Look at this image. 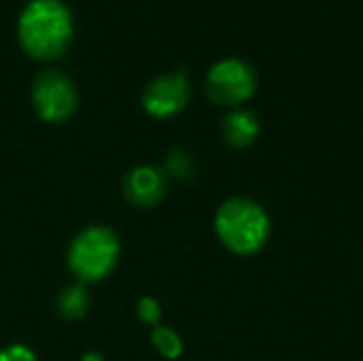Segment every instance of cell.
Wrapping results in <instances>:
<instances>
[{
    "label": "cell",
    "mask_w": 363,
    "mask_h": 361,
    "mask_svg": "<svg viewBox=\"0 0 363 361\" xmlns=\"http://www.w3.org/2000/svg\"><path fill=\"white\" fill-rule=\"evenodd\" d=\"M189 96H191V89H189L185 74L168 72L149 81L147 87L143 89L140 100H143L145 111L151 117L164 119V117H172L181 113L187 106Z\"/></svg>",
    "instance_id": "8992f818"
},
{
    "label": "cell",
    "mask_w": 363,
    "mask_h": 361,
    "mask_svg": "<svg viewBox=\"0 0 363 361\" xmlns=\"http://www.w3.org/2000/svg\"><path fill=\"white\" fill-rule=\"evenodd\" d=\"M215 230L219 240L236 255L257 253L270 236L266 211L249 198H232L217 211Z\"/></svg>",
    "instance_id": "7a4b0ae2"
},
{
    "label": "cell",
    "mask_w": 363,
    "mask_h": 361,
    "mask_svg": "<svg viewBox=\"0 0 363 361\" xmlns=\"http://www.w3.org/2000/svg\"><path fill=\"white\" fill-rule=\"evenodd\" d=\"M255 70L238 57L217 62L206 77V94L215 104L238 106L255 91Z\"/></svg>",
    "instance_id": "5b68a950"
},
{
    "label": "cell",
    "mask_w": 363,
    "mask_h": 361,
    "mask_svg": "<svg viewBox=\"0 0 363 361\" xmlns=\"http://www.w3.org/2000/svg\"><path fill=\"white\" fill-rule=\"evenodd\" d=\"M136 313H138L140 321H145L147 326H151V328H157V326H160L162 309H160V302H157V300H153V298H143V300L136 304Z\"/></svg>",
    "instance_id": "7c38bea8"
},
{
    "label": "cell",
    "mask_w": 363,
    "mask_h": 361,
    "mask_svg": "<svg viewBox=\"0 0 363 361\" xmlns=\"http://www.w3.org/2000/svg\"><path fill=\"white\" fill-rule=\"evenodd\" d=\"M81 361H104L102 360V355H98V353H87V355H83Z\"/></svg>",
    "instance_id": "5bb4252c"
},
{
    "label": "cell",
    "mask_w": 363,
    "mask_h": 361,
    "mask_svg": "<svg viewBox=\"0 0 363 361\" xmlns=\"http://www.w3.org/2000/svg\"><path fill=\"white\" fill-rule=\"evenodd\" d=\"M74 36L70 9L62 0H30L17 19V40L36 62L62 57Z\"/></svg>",
    "instance_id": "6da1fadb"
},
{
    "label": "cell",
    "mask_w": 363,
    "mask_h": 361,
    "mask_svg": "<svg viewBox=\"0 0 363 361\" xmlns=\"http://www.w3.org/2000/svg\"><path fill=\"white\" fill-rule=\"evenodd\" d=\"M151 343L155 345V349H157L166 360H177V357H181V353H183V343H181V338H179L172 330H168V328H164V326L153 328V332H151Z\"/></svg>",
    "instance_id": "30bf717a"
},
{
    "label": "cell",
    "mask_w": 363,
    "mask_h": 361,
    "mask_svg": "<svg viewBox=\"0 0 363 361\" xmlns=\"http://www.w3.org/2000/svg\"><path fill=\"white\" fill-rule=\"evenodd\" d=\"M0 361H38L36 355L21 347V345H13V347H6L4 351H0Z\"/></svg>",
    "instance_id": "4fadbf2b"
},
{
    "label": "cell",
    "mask_w": 363,
    "mask_h": 361,
    "mask_svg": "<svg viewBox=\"0 0 363 361\" xmlns=\"http://www.w3.org/2000/svg\"><path fill=\"white\" fill-rule=\"evenodd\" d=\"M166 177L179 179V181H187L194 174V162L185 151H170L164 160V168Z\"/></svg>",
    "instance_id": "8fae6325"
},
{
    "label": "cell",
    "mask_w": 363,
    "mask_h": 361,
    "mask_svg": "<svg viewBox=\"0 0 363 361\" xmlns=\"http://www.w3.org/2000/svg\"><path fill=\"white\" fill-rule=\"evenodd\" d=\"M221 134L223 138L238 149H245L249 145H253L259 136V121L251 111H230L223 121H221Z\"/></svg>",
    "instance_id": "ba28073f"
},
{
    "label": "cell",
    "mask_w": 363,
    "mask_h": 361,
    "mask_svg": "<svg viewBox=\"0 0 363 361\" xmlns=\"http://www.w3.org/2000/svg\"><path fill=\"white\" fill-rule=\"evenodd\" d=\"M32 104L40 119L62 123L74 115L79 91L68 74L57 68H45L32 81Z\"/></svg>",
    "instance_id": "277c9868"
},
{
    "label": "cell",
    "mask_w": 363,
    "mask_h": 361,
    "mask_svg": "<svg viewBox=\"0 0 363 361\" xmlns=\"http://www.w3.org/2000/svg\"><path fill=\"white\" fill-rule=\"evenodd\" d=\"M119 262V238L104 226L85 228L70 245L68 268L81 283L106 279Z\"/></svg>",
    "instance_id": "3957f363"
},
{
    "label": "cell",
    "mask_w": 363,
    "mask_h": 361,
    "mask_svg": "<svg viewBox=\"0 0 363 361\" xmlns=\"http://www.w3.org/2000/svg\"><path fill=\"white\" fill-rule=\"evenodd\" d=\"M168 191V177L157 166H138L123 179V196L138 209L157 206Z\"/></svg>",
    "instance_id": "52a82bcc"
},
{
    "label": "cell",
    "mask_w": 363,
    "mask_h": 361,
    "mask_svg": "<svg viewBox=\"0 0 363 361\" xmlns=\"http://www.w3.org/2000/svg\"><path fill=\"white\" fill-rule=\"evenodd\" d=\"M89 311V296L83 285H68L57 296V313L64 319H81Z\"/></svg>",
    "instance_id": "9c48e42d"
}]
</instances>
